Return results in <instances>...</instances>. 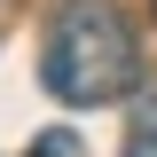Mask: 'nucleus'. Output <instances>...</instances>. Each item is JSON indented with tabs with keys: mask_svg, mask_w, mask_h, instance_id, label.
Masks as SVG:
<instances>
[{
	"mask_svg": "<svg viewBox=\"0 0 157 157\" xmlns=\"http://www.w3.org/2000/svg\"><path fill=\"white\" fill-rule=\"evenodd\" d=\"M39 78H47L55 102L94 110V102H118L141 78V47H134L118 8H63L47 47H39Z\"/></svg>",
	"mask_w": 157,
	"mask_h": 157,
	"instance_id": "obj_1",
	"label": "nucleus"
},
{
	"mask_svg": "<svg viewBox=\"0 0 157 157\" xmlns=\"http://www.w3.org/2000/svg\"><path fill=\"white\" fill-rule=\"evenodd\" d=\"M126 157H157V110H149V118H141L134 134H126Z\"/></svg>",
	"mask_w": 157,
	"mask_h": 157,
	"instance_id": "obj_2",
	"label": "nucleus"
},
{
	"mask_svg": "<svg viewBox=\"0 0 157 157\" xmlns=\"http://www.w3.org/2000/svg\"><path fill=\"white\" fill-rule=\"evenodd\" d=\"M32 157H78V134H63V126H55V134L32 141Z\"/></svg>",
	"mask_w": 157,
	"mask_h": 157,
	"instance_id": "obj_3",
	"label": "nucleus"
}]
</instances>
